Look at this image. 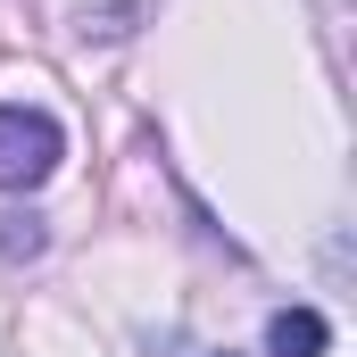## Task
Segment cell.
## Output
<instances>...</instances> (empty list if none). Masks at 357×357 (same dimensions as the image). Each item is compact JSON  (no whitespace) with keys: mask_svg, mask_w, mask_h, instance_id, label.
Wrapping results in <instances>:
<instances>
[{"mask_svg":"<svg viewBox=\"0 0 357 357\" xmlns=\"http://www.w3.org/2000/svg\"><path fill=\"white\" fill-rule=\"evenodd\" d=\"M216 357H233V349H216Z\"/></svg>","mask_w":357,"mask_h":357,"instance_id":"cell-4","label":"cell"},{"mask_svg":"<svg viewBox=\"0 0 357 357\" xmlns=\"http://www.w3.org/2000/svg\"><path fill=\"white\" fill-rule=\"evenodd\" d=\"M59 158H67L59 116H50V108L8 100V108H0V191H33V183H50Z\"/></svg>","mask_w":357,"mask_h":357,"instance_id":"cell-1","label":"cell"},{"mask_svg":"<svg viewBox=\"0 0 357 357\" xmlns=\"http://www.w3.org/2000/svg\"><path fill=\"white\" fill-rule=\"evenodd\" d=\"M324 341H333V324L316 307H282L266 324V357H324Z\"/></svg>","mask_w":357,"mask_h":357,"instance_id":"cell-2","label":"cell"},{"mask_svg":"<svg viewBox=\"0 0 357 357\" xmlns=\"http://www.w3.org/2000/svg\"><path fill=\"white\" fill-rule=\"evenodd\" d=\"M42 216H0V258H42Z\"/></svg>","mask_w":357,"mask_h":357,"instance_id":"cell-3","label":"cell"}]
</instances>
